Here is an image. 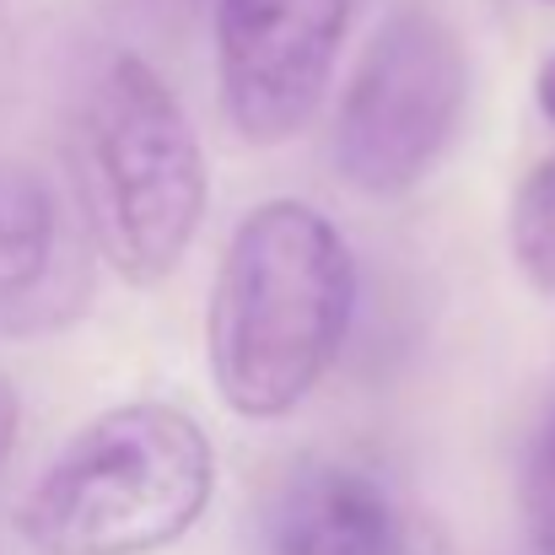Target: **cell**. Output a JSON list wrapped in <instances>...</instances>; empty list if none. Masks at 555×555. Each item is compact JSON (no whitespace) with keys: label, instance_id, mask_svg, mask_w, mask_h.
Segmentation results:
<instances>
[{"label":"cell","instance_id":"6da1fadb","mask_svg":"<svg viewBox=\"0 0 555 555\" xmlns=\"http://www.w3.org/2000/svg\"><path fill=\"white\" fill-rule=\"evenodd\" d=\"M357 264L340 227L302 199L254 205L216 270L205 346L216 393L243 421L292 415L346 351Z\"/></svg>","mask_w":555,"mask_h":555},{"label":"cell","instance_id":"7a4b0ae2","mask_svg":"<svg viewBox=\"0 0 555 555\" xmlns=\"http://www.w3.org/2000/svg\"><path fill=\"white\" fill-rule=\"evenodd\" d=\"M216 453L205 426L163 399L92 415L22 502L38 555H152L205 518Z\"/></svg>","mask_w":555,"mask_h":555},{"label":"cell","instance_id":"3957f363","mask_svg":"<svg viewBox=\"0 0 555 555\" xmlns=\"http://www.w3.org/2000/svg\"><path fill=\"white\" fill-rule=\"evenodd\" d=\"M76 168L87 232L108 270L130 286L168 281L205 221L210 168L184 103L141 54H114L98 70Z\"/></svg>","mask_w":555,"mask_h":555},{"label":"cell","instance_id":"277c9868","mask_svg":"<svg viewBox=\"0 0 555 555\" xmlns=\"http://www.w3.org/2000/svg\"><path fill=\"white\" fill-rule=\"evenodd\" d=\"M469 108V49L431 5H399L367 38L335 114V168L351 189L393 199L453 146Z\"/></svg>","mask_w":555,"mask_h":555},{"label":"cell","instance_id":"5b68a950","mask_svg":"<svg viewBox=\"0 0 555 555\" xmlns=\"http://www.w3.org/2000/svg\"><path fill=\"white\" fill-rule=\"evenodd\" d=\"M351 0H216V87L248 146L297 141L340 65Z\"/></svg>","mask_w":555,"mask_h":555},{"label":"cell","instance_id":"8992f818","mask_svg":"<svg viewBox=\"0 0 555 555\" xmlns=\"http://www.w3.org/2000/svg\"><path fill=\"white\" fill-rule=\"evenodd\" d=\"M87 302V243L60 194L27 163L0 157V335H49Z\"/></svg>","mask_w":555,"mask_h":555},{"label":"cell","instance_id":"52a82bcc","mask_svg":"<svg viewBox=\"0 0 555 555\" xmlns=\"http://www.w3.org/2000/svg\"><path fill=\"white\" fill-rule=\"evenodd\" d=\"M404 518L367 469L308 459L292 469L259 524V555H399Z\"/></svg>","mask_w":555,"mask_h":555},{"label":"cell","instance_id":"ba28073f","mask_svg":"<svg viewBox=\"0 0 555 555\" xmlns=\"http://www.w3.org/2000/svg\"><path fill=\"white\" fill-rule=\"evenodd\" d=\"M507 243H513L518 275L540 297H555V157L524 173L507 210Z\"/></svg>","mask_w":555,"mask_h":555},{"label":"cell","instance_id":"9c48e42d","mask_svg":"<svg viewBox=\"0 0 555 555\" xmlns=\"http://www.w3.org/2000/svg\"><path fill=\"white\" fill-rule=\"evenodd\" d=\"M524 518L540 555H555V404L540 415L524 459Z\"/></svg>","mask_w":555,"mask_h":555},{"label":"cell","instance_id":"30bf717a","mask_svg":"<svg viewBox=\"0 0 555 555\" xmlns=\"http://www.w3.org/2000/svg\"><path fill=\"white\" fill-rule=\"evenodd\" d=\"M16 426H22V399H16V388L0 377V464H5V453L16 448Z\"/></svg>","mask_w":555,"mask_h":555},{"label":"cell","instance_id":"8fae6325","mask_svg":"<svg viewBox=\"0 0 555 555\" xmlns=\"http://www.w3.org/2000/svg\"><path fill=\"white\" fill-rule=\"evenodd\" d=\"M399 555H459L437 529H426V524H410L404 529V545H399Z\"/></svg>","mask_w":555,"mask_h":555},{"label":"cell","instance_id":"7c38bea8","mask_svg":"<svg viewBox=\"0 0 555 555\" xmlns=\"http://www.w3.org/2000/svg\"><path fill=\"white\" fill-rule=\"evenodd\" d=\"M534 98H540V114L555 125V54L540 65V81H534Z\"/></svg>","mask_w":555,"mask_h":555}]
</instances>
